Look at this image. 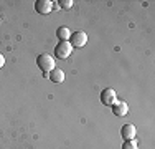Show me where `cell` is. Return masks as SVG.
<instances>
[{
	"label": "cell",
	"mask_w": 155,
	"mask_h": 149,
	"mask_svg": "<svg viewBox=\"0 0 155 149\" xmlns=\"http://www.w3.org/2000/svg\"><path fill=\"white\" fill-rule=\"evenodd\" d=\"M36 65H38V68L41 70L45 74H48L51 71L53 68H56L54 66V60L51 55H48V53H41L38 58H36Z\"/></svg>",
	"instance_id": "6da1fadb"
},
{
	"label": "cell",
	"mask_w": 155,
	"mask_h": 149,
	"mask_svg": "<svg viewBox=\"0 0 155 149\" xmlns=\"http://www.w3.org/2000/svg\"><path fill=\"white\" fill-rule=\"evenodd\" d=\"M69 43H71L73 48H81L84 47V45L87 43V35L86 32H83V30H76V32L71 33V36H69Z\"/></svg>",
	"instance_id": "7a4b0ae2"
},
{
	"label": "cell",
	"mask_w": 155,
	"mask_h": 149,
	"mask_svg": "<svg viewBox=\"0 0 155 149\" xmlns=\"http://www.w3.org/2000/svg\"><path fill=\"white\" fill-rule=\"evenodd\" d=\"M73 51V47L69 42H60L56 45V48H54V57L60 58V60H66L71 55Z\"/></svg>",
	"instance_id": "3957f363"
},
{
	"label": "cell",
	"mask_w": 155,
	"mask_h": 149,
	"mask_svg": "<svg viewBox=\"0 0 155 149\" xmlns=\"http://www.w3.org/2000/svg\"><path fill=\"white\" fill-rule=\"evenodd\" d=\"M101 101H102V104H106V106H112V104L117 101L116 91H114L112 88H106L104 91L101 93Z\"/></svg>",
	"instance_id": "277c9868"
},
{
	"label": "cell",
	"mask_w": 155,
	"mask_h": 149,
	"mask_svg": "<svg viewBox=\"0 0 155 149\" xmlns=\"http://www.w3.org/2000/svg\"><path fill=\"white\" fill-rule=\"evenodd\" d=\"M135 133H137V129H135V126L130 124V123H127V124H124L122 128H120V136H122L124 141H134Z\"/></svg>",
	"instance_id": "5b68a950"
},
{
	"label": "cell",
	"mask_w": 155,
	"mask_h": 149,
	"mask_svg": "<svg viewBox=\"0 0 155 149\" xmlns=\"http://www.w3.org/2000/svg\"><path fill=\"white\" fill-rule=\"evenodd\" d=\"M51 9H53V3H51L50 0H36L35 2V10L38 13H41V15L50 13Z\"/></svg>",
	"instance_id": "8992f818"
},
{
	"label": "cell",
	"mask_w": 155,
	"mask_h": 149,
	"mask_svg": "<svg viewBox=\"0 0 155 149\" xmlns=\"http://www.w3.org/2000/svg\"><path fill=\"white\" fill-rule=\"evenodd\" d=\"M112 113L116 114V116H119V118L125 116V114L129 113L127 103H124V101H116V103L112 104Z\"/></svg>",
	"instance_id": "52a82bcc"
},
{
	"label": "cell",
	"mask_w": 155,
	"mask_h": 149,
	"mask_svg": "<svg viewBox=\"0 0 155 149\" xmlns=\"http://www.w3.org/2000/svg\"><path fill=\"white\" fill-rule=\"evenodd\" d=\"M48 78H50L53 83H63V81H64V71L60 68H53L48 73Z\"/></svg>",
	"instance_id": "ba28073f"
},
{
	"label": "cell",
	"mask_w": 155,
	"mask_h": 149,
	"mask_svg": "<svg viewBox=\"0 0 155 149\" xmlns=\"http://www.w3.org/2000/svg\"><path fill=\"white\" fill-rule=\"evenodd\" d=\"M56 36L60 38V42H69L71 32H69L68 27H60V28L56 30Z\"/></svg>",
	"instance_id": "9c48e42d"
},
{
	"label": "cell",
	"mask_w": 155,
	"mask_h": 149,
	"mask_svg": "<svg viewBox=\"0 0 155 149\" xmlns=\"http://www.w3.org/2000/svg\"><path fill=\"white\" fill-rule=\"evenodd\" d=\"M58 3H60V7H61V9L69 10V9L73 7V3H74V2H73V0H60Z\"/></svg>",
	"instance_id": "30bf717a"
},
{
	"label": "cell",
	"mask_w": 155,
	"mask_h": 149,
	"mask_svg": "<svg viewBox=\"0 0 155 149\" xmlns=\"http://www.w3.org/2000/svg\"><path fill=\"white\" fill-rule=\"evenodd\" d=\"M122 149H137V144H135V141H125L122 144Z\"/></svg>",
	"instance_id": "8fae6325"
},
{
	"label": "cell",
	"mask_w": 155,
	"mask_h": 149,
	"mask_svg": "<svg viewBox=\"0 0 155 149\" xmlns=\"http://www.w3.org/2000/svg\"><path fill=\"white\" fill-rule=\"evenodd\" d=\"M3 65H5V58H3V55L0 53V68H2Z\"/></svg>",
	"instance_id": "7c38bea8"
}]
</instances>
